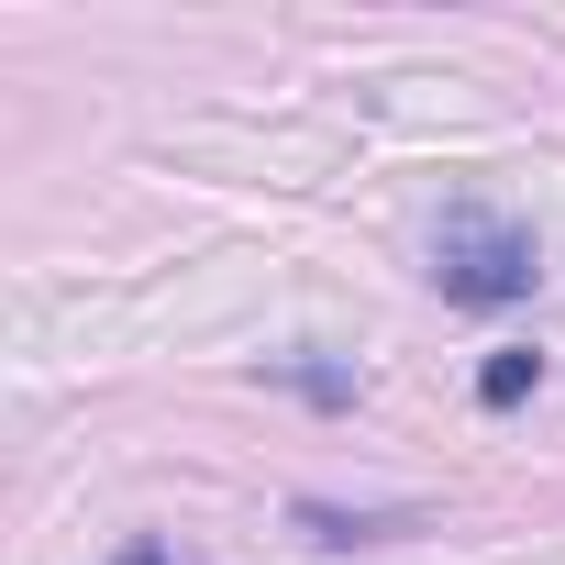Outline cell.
<instances>
[{"label":"cell","instance_id":"6da1fadb","mask_svg":"<svg viewBox=\"0 0 565 565\" xmlns=\"http://www.w3.org/2000/svg\"><path fill=\"white\" fill-rule=\"evenodd\" d=\"M433 289L455 311H510L543 289V233L521 211H488V200H455L433 222Z\"/></svg>","mask_w":565,"mask_h":565},{"label":"cell","instance_id":"7a4b0ae2","mask_svg":"<svg viewBox=\"0 0 565 565\" xmlns=\"http://www.w3.org/2000/svg\"><path fill=\"white\" fill-rule=\"evenodd\" d=\"M532 388H543V355H532V344H499V355L477 366V399H488V411H521Z\"/></svg>","mask_w":565,"mask_h":565},{"label":"cell","instance_id":"3957f363","mask_svg":"<svg viewBox=\"0 0 565 565\" xmlns=\"http://www.w3.org/2000/svg\"><path fill=\"white\" fill-rule=\"evenodd\" d=\"M277 377H289V388H311V399H333V411L355 399V377H344V366H311V355H289V366H277Z\"/></svg>","mask_w":565,"mask_h":565},{"label":"cell","instance_id":"277c9868","mask_svg":"<svg viewBox=\"0 0 565 565\" xmlns=\"http://www.w3.org/2000/svg\"><path fill=\"white\" fill-rule=\"evenodd\" d=\"M122 565H189V554H167V543H134V554H122Z\"/></svg>","mask_w":565,"mask_h":565}]
</instances>
